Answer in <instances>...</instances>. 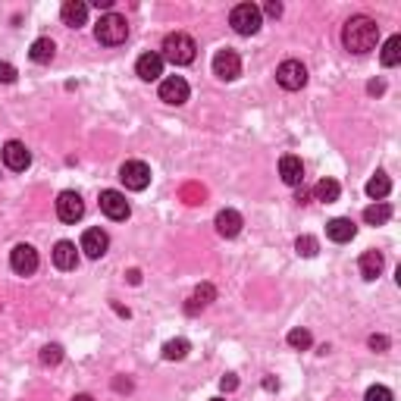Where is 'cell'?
<instances>
[{
    "label": "cell",
    "mask_w": 401,
    "mask_h": 401,
    "mask_svg": "<svg viewBox=\"0 0 401 401\" xmlns=\"http://www.w3.org/2000/svg\"><path fill=\"white\" fill-rule=\"evenodd\" d=\"M379 41V25L373 22L370 16H351L345 22V32H342V44L348 48L351 53H367L373 50Z\"/></svg>",
    "instance_id": "1"
},
{
    "label": "cell",
    "mask_w": 401,
    "mask_h": 401,
    "mask_svg": "<svg viewBox=\"0 0 401 401\" xmlns=\"http://www.w3.org/2000/svg\"><path fill=\"white\" fill-rule=\"evenodd\" d=\"M195 53H198L195 38L185 35V32H172V35L163 38V53H160V57L176 66H189L191 60H195Z\"/></svg>",
    "instance_id": "2"
},
{
    "label": "cell",
    "mask_w": 401,
    "mask_h": 401,
    "mask_svg": "<svg viewBox=\"0 0 401 401\" xmlns=\"http://www.w3.org/2000/svg\"><path fill=\"white\" fill-rule=\"evenodd\" d=\"M95 35L100 44L116 48V44H123L125 38H129V22H125V16H119V13H107V16H100Z\"/></svg>",
    "instance_id": "3"
},
{
    "label": "cell",
    "mask_w": 401,
    "mask_h": 401,
    "mask_svg": "<svg viewBox=\"0 0 401 401\" xmlns=\"http://www.w3.org/2000/svg\"><path fill=\"white\" fill-rule=\"evenodd\" d=\"M260 6H254V4H238L236 10H232V16H229V22H232V29L238 32V35H254V32L260 29Z\"/></svg>",
    "instance_id": "4"
},
{
    "label": "cell",
    "mask_w": 401,
    "mask_h": 401,
    "mask_svg": "<svg viewBox=\"0 0 401 401\" xmlns=\"http://www.w3.org/2000/svg\"><path fill=\"white\" fill-rule=\"evenodd\" d=\"M119 179H123V185L129 191H144L151 185V166L142 163V160H129L119 170Z\"/></svg>",
    "instance_id": "5"
},
{
    "label": "cell",
    "mask_w": 401,
    "mask_h": 401,
    "mask_svg": "<svg viewBox=\"0 0 401 401\" xmlns=\"http://www.w3.org/2000/svg\"><path fill=\"white\" fill-rule=\"evenodd\" d=\"M276 82L283 85L285 91L304 88V85H307V69H304V63H301V60H285V63L276 69Z\"/></svg>",
    "instance_id": "6"
},
{
    "label": "cell",
    "mask_w": 401,
    "mask_h": 401,
    "mask_svg": "<svg viewBox=\"0 0 401 401\" xmlns=\"http://www.w3.org/2000/svg\"><path fill=\"white\" fill-rule=\"evenodd\" d=\"M213 76L223 79V82H236L238 76H242V60H238L236 50H217V57H213Z\"/></svg>",
    "instance_id": "7"
},
{
    "label": "cell",
    "mask_w": 401,
    "mask_h": 401,
    "mask_svg": "<svg viewBox=\"0 0 401 401\" xmlns=\"http://www.w3.org/2000/svg\"><path fill=\"white\" fill-rule=\"evenodd\" d=\"M57 217L63 223H79L85 217V200L76 195V191H60L57 198Z\"/></svg>",
    "instance_id": "8"
},
{
    "label": "cell",
    "mask_w": 401,
    "mask_h": 401,
    "mask_svg": "<svg viewBox=\"0 0 401 401\" xmlns=\"http://www.w3.org/2000/svg\"><path fill=\"white\" fill-rule=\"evenodd\" d=\"M100 210H104L110 219H129L132 207H129V200H125L123 191L107 189V191H100Z\"/></svg>",
    "instance_id": "9"
},
{
    "label": "cell",
    "mask_w": 401,
    "mask_h": 401,
    "mask_svg": "<svg viewBox=\"0 0 401 401\" xmlns=\"http://www.w3.org/2000/svg\"><path fill=\"white\" fill-rule=\"evenodd\" d=\"M10 266L19 273V276H32L38 270V251L32 245H16L10 251Z\"/></svg>",
    "instance_id": "10"
},
{
    "label": "cell",
    "mask_w": 401,
    "mask_h": 401,
    "mask_svg": "<svg viewBox=\"0 0 401 401\" xmlns=\"http://www.w3.org/2000/svg\"><path fill=\"white\" fill-rule=\"evenodd\" d=\"M160 100H166V104H185L189 100V82H185L182 76H170L160 82Z\"/></svg>",
    "instance_id": "11"
},
{
    "label": "cell",
    "mask_w": 401,
    "mask_h": 401,
    "mask_svg": "<svg viewBox=\"0 0 401 401\" xmlns=\"http://www.w3.org/2000/svg\"><path fill=\"white\" fill-rule=\"evenodd\" d=\"M4 163L10 166L13 172H22V170H29L32 154H29V148H25L22 142H6L4 144Z\"/></svg>",
    "instance_id": "12"
},
{
    "label": "cell",
    "mask_w": 401,
    "mask_h": 401,
    "mask_svg": "<svg viewBox=\"0 0 401 401\" xmlns=\"http://www.w3.org/2000/svg\"><path fill=\"white\" fill-rule=\"evenodd\" d=\"M107 248H110V236H107L104 229H88V232L82 236V251L88 254L91 260L104 257Z\"/></svg>",
    "instance_id": "13"
},
{
    "label": "cell",
    "mask_w": 401,
    "mask_h": 401,
    "mask_svg": "<svg viewBox=\"0 0 401 401\" xmlns=\"http://www.w3.org/2000/svg\"><path fill=\"white\" fill-rule=\"evenodd\" d=\"M135 72L142 82H154V79L163 76V57L160 53H142L135 63Z\"/></svg>",
    "instance_id": "14"
},
{
    "label": "cell",
    "mask_w": 401,
    "mask_h": 401,
    "mask_svg": "<svg viewBox=\"0 0 401 401\" xmlns=\"http://www.w3.org/2000/svg\"><path fill=\"white\" fill-rule=\"evenodd\" d=\"M279 176H283L285 185H301L304 182V163H301V157L285 154V157L279 160Z\"/></svg>",
    "instance_id": "15"
},
{
    "label": "cell",
    "mask_w": 401,
    "mask_h": 401,
    "mask_svg": "<svg viewBox=\"0 0 401 401\" xmlns=\"http://www.w3.org/2000/svg\"><path fill=\"white\" fill-rule=\"evenodd\" d=\"M326 236H329L332 242L345 245V242H351V238L358 236V226H354L351 219H345V217H336V219H329V223H326Z\"/></svg>",
    "instance_id": "16"
},
{
    "label": "cell",
    "mask_w": 401,
    "mask_h": 401,
    "mask_svg": "<svg viewBox=\"0 0 401 401\" xmlns=\"http://www.w3.org/2000/svg\"><path fill=\"white\" fill-rule=\"evenodd\" d=\"M217 232L223 238H236L242 232V213L238 210H219L217 213Z\"/></svg>",
    "instance_id": "17"
},
{
    "label": "cell",
    "mask_w": 401,
    "mask_h": 401,
    "mask_svg": "<svg viewBox=\"0 0 401 401\" xmlns=\"http://www.w3.org/2000/svg\"><path fill=\"white\" fill-rule=\"evenodd\" d=\"M53 266L57 270H76L79 266V254L72 242H57L53 245Z\"/></svg>",
    "instance_id": "18"
},
{
    "label": "cell",
    "mask_w": 401,
    "mask_h": 401,
    "mask_svg": "<svg viewBox=\"0 0 401 401\" xmlns=\"http://www.w3.org/2000/svg\"><path fill=\"white\" fill-rule=\"evenodd\" d=\"M60 16H63V22L69 25V29H79V25H85V19H88V4H82V0H66Z\"/></svg>",
    "instance_id": "19"
},
{
    "label": "cell",
    "mask_w": 401,
    "mask_h": 401,
    "mask_svg": "<svg viewBox=\"0 0 401 401\" xmlns=\"http://www.w3.org/2000/svg\"><path fill=\"white\" fill-rule=\"evenodd\" d=\"M383 266H386V260H383V254L379 251H364L360 254V276L364 279H376L379 273H383Z\"/></svg>",
    "instance_id": "20"
},
{
    "label": "cell",
    "mask_w": 401,
    "mask_h": 401,
    "mask_svg": "<svg viewBox=\"0 0 401 401\" xmlns=\"http://www.w3.org/2000/svg\"><path fill=\"white\" fill-rule=\"evenodd\" d=\"M53 53H57V44H53L50 38H38V41H32V48H29L32 63H50Z\"/></svg>",
    "instance_id": "21"
},
{
    "label": "cell",
    "mask_w": 401,
    "mask_h": 401,
    "mask_svg": "<svg viewBox=\"0 0 401 401\" xmlns=\"http://www.w3.org/2000/svg\"><path fill=\"white\" fill-rule=\"evenodd\" d=\"M389 191H392V182H389V176H386V172H376V176L367 182V195H370L373 200H383Z\"/></svg>",
    "instance_id": "22"
},
{
    "label": "cell",
    "mask_w": 401,
    "mask_h": 401,
    "mask_svg": "<svg viewBox=\"0 0 401 401\" xmlns=\"http://www.w3.org/2000/svg\"><path fill=\"white\" fill-rule=\"evenodd\" d=\"M339 182L336 179H320L317 189H313V195H317V200H323V204H332V200H339Z\"/></svg>",
    "instance_id": "23"
},
{
    "label": "cell",
    "mask_w": 401,
    "mask_h": 401,
    "mask_svg": "<svg viewBox=\"0 0 401 401\" xmlns=\"http://www.w3.org/2000/svg\"><path fill=\"white\" fill-rule=\"evenodd\" d=\"M389 217H392V207L389 204H383V200H379V204H370L364 210V219L370 226H383V223H389Z\"/></svg>",
    "instance_id": "24"
},
{
    "label": "cell",
    "mask_w": 401,
    "mask_h": 401,
    "mask_svg": "<svg viewBox=\"0 0 401 401\" xmlns=\"http://www.w3.org/2000/svg\"><path fill=\"white\" fill-rule=\"evenodd\" d=\"M398 60H401V38L392 35L383 44V66H398Z\"/></svg>",
    "instance_id": "25"
},
{
    "label": "cell",
    "mask_w": 401,
    "mask_h": 401,
    "mask_svg": "<svg viewBox=\"0 0 401 401\" xmlns=\"http://www.w3.org/2000/svg\"><path fill=\"white\" fill-rule=\"evenodd\" d=\"M213 295H217V292H213V285H210V283H204V285H200V289L195 292V295H191V304H189V313H195V311H198V307L210 304V301H213Z\"/></svg>",
    "instance_id": "26"
},
{
    "label": "cell",
    "mask_w": 401,
    "mask_h": 401,
    "mask_svg": "<svg viewBox=\"0 0 401 401\" xmlns=\"http://www.w3.org/2000/svg\"><path fill=\"white\" fill-rule=\"evenodd\" d=\"M185 354H189V342H185V339H172V342L163 345V358L166 360H182Z\"/></svg>",
    "instance_id": "27"
},
{
    "label": "cell",
    "mask_w": 401,
    "mask_h": 401,
    "mask_svg": "<svg viewBox=\"0 0 401 401\" xmlns=\"http://www.w3.org/2000/svg\"><path fill=\"white\" fill-rule=\"evenodd\" d=\"M289 345L292 348H311V332L307 329H292L289 332Z\"/></svg>",
    "instance_id": "28"
},
{
    "label": "cell",
    "mask_w": 401,
    "mask_h": 401,
    "mask_svg": "<svg viewBox=\"0 0 401 401\" xmlns=\"http://www.w3.org/2000/svg\"><path fill=\"white\" fill-rule=\"evenodd\" d=\"M60 360H63V348H60V345H48V348L41 351V364L53 367V364H60Z\"/></svg>",
    "instance_id": "29"
},
{
    "label": "cell",
    "mask_w": 401,
    "mask_h": 401,
    "mask_svg": "<svg viewBox=\"0 0 401 401\" xmlns=\"http://www.w3.org/2000/svg\"><path fill=\"white\" fill-rule=\"evenodd\" d=\"M364 401H392V392L386 389V386H370V389H367V395H364Z\"/></svg>",
    "instance_id": "30"
},
{
    "label": "cell",
    "mask_w": 401,
    "mask_h": 401,
    "mask_svg": "<svg viewBox=\"0 0 401 401\" xmlns=\"http://www.w3.org/2000/svg\"><path fill=\"white\" fill-rule=\"evenodd\" d=\"M298 254H304V257H313L317 254V238H311V236H304V238H298Z\"/></svg>",
    "instance_id": "31"
},
{
    "label": "cell",
    "mask_w": 401,
    "mask_h": 401,
    "mask_svg": "<svg viewBox=\"0 0 401 401\" xmlns=\"http://www.w3.org/2000/svg\"><path fill=\"white\" fill-rule=\"evenodd\" d=\"M0 82H4V85L16 82V69H13L10 63H0Z\"/></svg>",
    "instance_id": "32"
},
{
    "label": "cell",
    "mask_w": 401,
    "mask_h": 401,
    "mask_svg": "<svg viewBox=\"0 0 401 401\" xmlns=\"http://www.w3.org/2000/svg\"><path fill=\"white\" fill-rule=\"evenodd\" d=\"M370 348L373 351H386V348H389V339H386V336H373L370 339Z\"/></svg>",
    "instance_id": "33"
},
{
    "label": "cell",
    "mask_w": 401,
    "mask_h": 401,
    "mask_svg": "<svg viewBox=\"0 0 401 401\" xmlns=\"http://www.w3.org/2000/svg\"><path fill=\"white\" fill-rule=\"evenodd\" d=\"M266 13H270V16H279V13H283V4H276V0H270V4H266Z\"/></svg>",
    "instance_id": "34"
},
{
    "label": "cell",
    "mask_w": 401,
    "mask_h": 401,
    "mask_svg": "<svg viewBox=\"0 0 401 401\" xmlns=\"http://www.w3.org/2000/svg\"><path fill=\"white\" fill-rule=\"evenodd\" d=\"M95 6H97V10H110L113 0H95Z\"/></svg>",
    "instance_id": "35"
},
{
    "label": "cell",
    "mask_w": 401,
    "mask_h": 401,
    "mask_svg": "<svg viewBox=\"0 0 401 401\" xmlns=\"http://www.w3.org/2000/svg\"><path fill=\"white\" fill-rule=\"evenodd\" d=\"M72 401H95V398H91V395H76Z\"/></svg>",
    "instance_id": "36"
},
{
    "label": "cell",
    "mask_w": 401,
    "mask_h": 401,
    "mask_svg": "<svg viewBox=\"0 0 401 401\" xmlns=\"http://www.w3.org/2000/svg\"><path fill=\"white\" fill-rule=\"evenodd\" d=\"M213 401H223V398H213Z\"/></svg>",
    "instance_id": "37"
}]
</instances>
